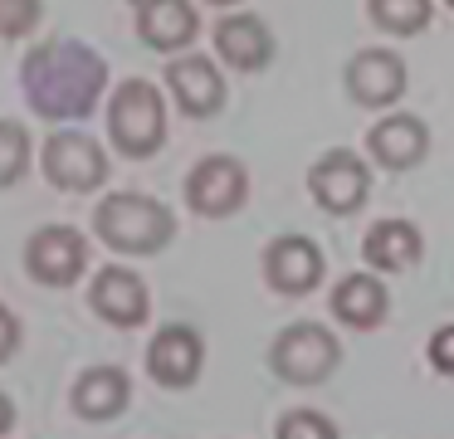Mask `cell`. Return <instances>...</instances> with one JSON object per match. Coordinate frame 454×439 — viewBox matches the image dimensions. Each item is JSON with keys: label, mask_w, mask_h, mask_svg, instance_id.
<instances>
[{"label": "cell", "mask_w": 454, "mask_h": 439, "mask_svg": "<svg viewBox=\"0 0 454 439\" xmlns=\"http://www.w3.org/2000/svg\"><path fill=\"white\" fill-rule=\"evenodd\" d=\"M20 88L40 117L83 122L108 88V64L83 39H40L20 64Z\"/></svg>", "instance_id": "6da1fadb"}, {"label": "cell", "mask_w": 454, "mask_h": 439, "mask_svg": "<svg viewBox=\"0 0 454 439\" xmlns=\"http://www.w3.org/2000/svg\"><path fill=\"white\" fill-rule=\"evenodd\" d=\"M11 429H15V400L5 396V390H0V439L11 435Z\"/></svg>", "instance_id": "484cf974"}, {"label": "cell", "mask_w": 454, "mask_h": 439, "mask_svg": "<svg viewBox=\"0 0 454 439\" xmlns=\"http://www.w3.org/2000/svg\"><path fill=\"white\" fill-rule=\"evenodd\" d=\"M20 337H25V332H20V317H15L5 302H0V366H5L15 351H20Z\"/></svg>", "instance_id": "d4e9b609"}, {"label": "cell", "mask_w": 454, "mask_h": 439, "mask_svg": "<svg viewBox=\"0 0 454 439\" xmlns=\"http://www.w3.org/2000/svg\"><path fill=\"white\" fill-rule=\"evenodd\" d=\"M444 5H450V10H454V0H444Z\"/></svg>", "instance_id": "83f0119b"}, {"label": "cell", "mask_w": 454, "mask_h": 439, "mask_svg": "<svg viewBox=\"0 0 454 439\" xmlns=\"http://www.w3.org/2000/svg\"><path fill=\"white\" fill-rule=\"evenodd\" d=\"M362 259L376 273H405L425 259V234L411 220H376L362 239Z\"/></svg>", "instance_id": "d6986e66"}, {"label": "cell", "mask_w": 454, "mask_h": 439, "mask_svg": "<svg viewBox=\"0 0 454 439\" xmlns=\"http://www.w3.org/2000/svg\"><path fill=\"white\" fill-rule=\"evenodd\" d=\"M308 195L323 215H356L372 195V166L362 161V152L352 146H333L308 166Z\"/></svg>", "instance_id": "8992f818"}, {"label": "cell", "mask_w": 454, "mask_h": 439, "mask_svg": "<svg viewBox=\"0 0 454 439\" xmlns=\"http://www.w3.org/2000/svg\"><path fill=\"white\" fill-rule=\"evenodd\" d=\"M274 439H342V429H337L323 410L298 405V410H288V415L274 425Z\"/></svg>", "instance_id": "7402d4cb"}, {"label": "cell", "mask_w": 454, "mask_h": 439, "mask_svg": "<svg viewBox=\"0 0 454 439\" xmlns=\"http://www.w3.org/2000/svg\"><path fill=\"white\" fill-rule=\"evenodd\" d=\"M210 39H215L220 64H230L235 74H264L269 59H274V35H269V25L259 15H249V10L225 15L210 29Z\"/></svg>", "instance_id": "ac0fdd59"}, {"label": "cell", "mask_w": 454, "mask_h": 439, "mask_svg": "<svg viewBox=\"0 0 454 439\" xmlns=\"http://www.w3.org/2000/svg\"><path fill=\"white\" fill-rule=\"evenodd\" d=\"M327 308H333V317L342 322V327L372 332V327H381L386 312H391V293H386V283L376 269H356V273H342V278L333 283Z\"/></svg>", "instance_id": "2e32d148"}, {"label": "cell", "mask_w": 454, "mask_h": 439, "mask_svg": "<svg viewBox=\"0 0 454 439\" xmlns=\"http://www.w3.org/2000/svg\"><path fill=\"white\" fill-rule=\"evenodd\" d=\"M425 357H430V366L440 371V376H454V322H444V327L430 332V341H425Z\"/></svg>", "instance_id": "cb8c5ba5"}, {"label": "cell", "mask_w": 454, "mask_h": 439, "mask_svg": "<svg viewBox=\"0 0 454 439\" xmlns=\"http://www.w3.org/2000/svg\"><path fill=\"white\" fill-rule=\"evenodd\" d=\"M30 156H35L30 127L15 122V117H0V191L15 185L25 171H30Z\"/></svg>", "instance_id": "44dd1931"}, {"label": "cell", "mask_w": 454, "mask_h": 439, "mask_svg": "<svg viewBox=\"0 0 454 439\" xmlns=\"http://www.w3.org/2000/svg\"><path fill=\"white\" fill-rule=\"evenodd\" d=\"M93 234L98 244H108L113 254H132V259H147L161 254L176 239V215L167 200L142 191H108L93 210Z\"/></svg>", "instance_id": "7a4b0ae2"}, {"label": "cell", "mask_w": 454, "mask_h": 439, "mask_svg": "<svg viewBox=\"0 0 454 439\" xmlns=\"http://www.w3.org/2000/svg\"><path fill=\"white\" fill-rule=\"evenodd\" d=\"M108 142L128 161H147L167 146V98L147 78H128L108 98Z\"/></svg>", "instance_id": "3957f363"}, {"label": "cell", "mask_w": 454, "mask_h": 439, "mask_svg": "<svg viewBox=\"0 0 454 439\" xmlns=\"http://www.w3.org/2000/svg\"><path fill=\"white\" fill-rule=\"evenodd\" d=\"M89 234L74 224H40L25 239V273L40 288H74L89 273Z\"/></svg>", "instance_id": "52a82bcc"}, {"label": "cell", "mask_w": 454, "mask_h": 439, "mask_svg": "<svg viewBox=\"0 0 454 439\" xmlns=\"http://www.w3.org/2000/svg\"><path fill=\"white\" fill-rule=\"evenodd\" d=\"M206 371V337L191 322H167L147 341V376L167 390H186Z\"/></svg>", "instance_id": "8fae6325"}, {"label": "cell", "mask_w": 454, "mask_h": 439, "mask_svg": "<svg viewBox=\"0 0 454 439\" xmlns=\"http://www.w3.org/2000/svg\"><path fill=\"white\" fill-rule=\"evenodd\" d=\"M181 195H186L191 215H200V220H225V215L245 210V200H249V166L230 152H210L186 171Z\"/></svg>", "instance_id": "5b68a950"}, {"label": "cell", "mask_w": 454, "mask_h": 439, "mask_svg": "<svg viewBox=\"0 0 454 439\" xmlns=\"http://www.w3.org/2000/svg\"><path fill=\"white\" fill-rule=\"evenodd\" d=\"M337 366H342V341L327 322H313V317L288 322L269 341V371L288 386H317Z\"/></svg>", "instance_id": "277c9868"}, {"label": "cell", "mask_w": 454, "mask_h": 439, "mask_svg": "<svg viewBox=\"0 0 454 439\" xmlns=\"http://www.w3.org/2000/svg\"><path fill=\"white\" fill-rule=\"evenodd\" d=\"M132 405V376L113 361H98V366H83L69 386V410L89 425H108L122 410Z\"/></svg>", "instance_id": "5bb4252c"}, {"label": "cell", "mask_w": 454, "mask_h": 439, "mask_svg": "<svg viewBox=\"0 0 454 439\" xmlns=\"http://www.w3.org/2000/svg\"><path fill=\"white\" fill-rule=\"evenodd\" d=\"M206 5H239V0H206Z\"/></svg>", "instance_id": "4316f807"}, {"label": "cell", "mask_w": 454, "mask_h": 439, "mask_svg": "<svg viewBox=\"0 0 454 439\" xmlns=\"http://www.w3.org/2000/svg\"><path fill=\"white\" fill-rule=\"evenodd\" d=\"M89 308L98 312L108 327H142V322L152 317V293L147 283H142L137 269H122V263H103L98 273H93L89 283Z\"/></svg>", "instance_id": "7c38bea8"}, {"label": "cell", "mask_w": 454, "mask_h": 439, "mask_svg": "<svg viewBox=\"0 0 454 439\" xmlns=\"http://www.w3.org/2000/svg\"><path fill=\"white\" fill-rule=\"evenodd\" d=\"M366 15L381 35H395V39H411L430 25L434 15V0H366Z\"/></svg>", "instance_id": "ffe728a7"}, {"label": "cell", "mask_w": 454, "mask_h": 439, "mask_svg": "<svg viewBox=\"0 0 454 439\" xmlns=\"http://www.w3.org/2000/svg\"><path fill=\"white\" fill-rule=\"evenodd\" d=\"M137 35L157 54H186L200 35V10L191 0H137Z\"/></svg>", "instance_id": "e0dca14e"}, {"label": "cell", "mask_w": 454, "mask_h": 439, "mask_svg": "<svg viewBox=\"0 0 454 439\" xmlns=\"http://www.w3.org/2000/svg\"><path fill=\"white\" fill-rule=\"evenodd\" d=\"M259 269H264V283L278 298H308L323 283L327 259L317 249V239H308V234H278V239L264 244Z\"/></svg>", "instance_id": "30bf717a"}, {"label": "cell", "mask_w": 454, "mask_h": 439, "mask_svg": "<svg viewBox=\"0 0 454 439\" xmlns=\"http://www.w3.org/2000/svg\"><path fill=\"white\" fill-rule=\"evenodd\" d=\"M40 15H44V0H0V39L35 35Z\"/></svg>", "instance_id": "603a6c76"}, {"label": "cell", "mask_w": 454, "mask_h": 439, "mask_svg": "<svg viewBox=\"0 0 454 439\" xmlns=\"http://www.w3.org/2000/svg\"><path fill=\"white\" fill-rule=\"evenodd\" d=\"M425 152H430V127L415 113H386L366 132V156L381 171H415L425 161Z\"/></svg>", "instance_id": "9a60e30c"}, {"label": "cell", "mask_w": 454, "mask_h": 439, "mask_svg": "<svg viewBox=\"0 0 454 439\" xmlns=\"http://www.w3.org/2000/svg\"><path fill=\"white\" fill-rule=\"evenodd\" d=\"M167 93L186 117H215L225 107L230 88L210 54H176L167 64Z\"/></svg>", "instance_id": "4fadbf2b"}, {"label": "cell", "mask_w": 454, "mask_h": 439, "mask_svg": "<svg viewBox=\"0 0 454 439\" xmlns=\"http://www.w3.org/2000/svg\"><path fill=\"white\" fill-rule=\"evenodd\" d=\"M40 166H44V181L54 191H69V195L98 191L108 181V152L89 132H79V127L50 132V142L40 146Z\"/></svg>", "instance_id": "ba28073f"}, {"label": "cell", "mask_w": 454, "mask_h": 439, "mask_svg": "<svg viewBox=\"0 0 454 439\" xmlns=\"http://www.w3.org/2000/svg\"><path fill=\"white\" fill-rule=\"evenodd\" d=\"M342 83H347V98H352L356 107H372V113H381V107H395V103H401L405 83H411V68H405V59L395 54V49L366 44V49H356V54L347 59Z\"/></svg>", "instance_id": "9c48e42d"}]
</instances>
